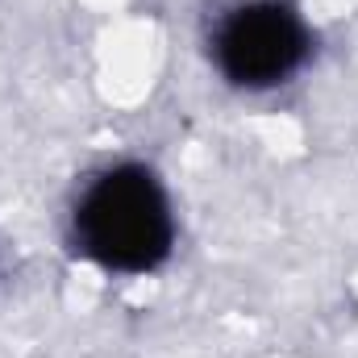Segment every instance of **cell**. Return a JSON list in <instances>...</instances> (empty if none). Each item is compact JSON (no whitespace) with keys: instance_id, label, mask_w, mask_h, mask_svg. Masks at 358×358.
<instances>
[{"instance_id":"6da1fadb","label":"cell","mask_w":358,"mask_h":358,"mask_svg":"<svg viewBox=\"0 0 358 358\" xmlns=\"http://www.w3.org/2000/svg\"><path fill=\"white\" fill-rule=\"evenodd\" d=\"M67 242L80 259L117 275H150L176 250L167 183L146 163H108L80 187L67 213Z\"/></svg>"},{"instance_id":"7a4b0ae2","label":"cell","mask_w":358,"mask_h":358,"mask_svg":"<svg viewBox=\"0 0 358 358\" xmlns=\"http://www.w3.org/2000/svg\"><path fill=\"white\" fill-rule=\"evenodd\" d=\"M213 67L242 92L287 84L313 55V29L292 0H234L208 38Z\"/></svg>"}]
</instances>
